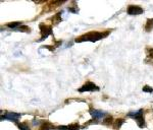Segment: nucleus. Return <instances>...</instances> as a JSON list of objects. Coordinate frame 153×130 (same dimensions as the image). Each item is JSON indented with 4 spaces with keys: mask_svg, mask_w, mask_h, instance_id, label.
I'll list each match as a JSON object with an SVG mask.
<instances>
[{
    "mask_svg": "<svg viewBox=\"0 0 153 130\" xmlns=\"http://www.w3.org/2000/svg\"><path fill=\"white\" fill-rule=\"evenodd\" d=\"M57 129L58 130H79L80 129V125H79V123H74V124L68 125V126H58Z\"/></svg>",
    "mask_w": 153,
    "mask_h": 130,
    "instance_id": "obj_8",
    "label": "nucleus"
},
{
    "mask_svg": "<svg viewBox=\"0 0 153 130\" xmlns=\"http://www.w3.org/2000/svg\"><path fill=\"white\" fill-rule=\"evenodd\" d=\"M18 126L21 130H30L29 125L27 123H18Z\"/></svg>",
    "mask_w": 153,
    "mask_h": 130,
    "instance_id": "obj_15",
    "label": "nucleus"
},
{
    "mask_svg": "<svg viewBox=\"0 0 153 130\" xmlns=\"http://www.w3.org/2000/svg\"><path fill=\"white\" fill-rule=\"evenodd\" d=\"M16 31H19V32H23V33H30V28H28L27 26H25V24H23V26H21L19 28H18L16 29Z\"/></svg>",
    "mask_w": 153,
    "mask_h": 130,
    "instance_id": "obj_13",
    "label": "nucleus"
},
{
    "mask_svg": "<svg viewBox=\"0 0 153 130\" xmlns=\"http://www.w3.org/2000/svg\"><path fill=\"white\" fill-rule=\"evenodd\" d=\"M6 26H8V28H10V29H14V30H16V29H18V26H23V24H22L21 21H16V23L7 24Z\"/></svg>",
    "mask_w": 153,
    "mask_h": 130,
    "instance_id": "obj_10",
    "label": "nucleus"
},
{
    "mask_svg": "<svg viewBox=\"0 0 153 130\" xmlns=\"http://www.w3.org/2000/svg\"><path fill=\"white\" fill-rule=\"evenodd\" d=\"M144 12V9L138 5H130L128 7V13L130 15H139Z\"/></svg>",
    "mask_w": 153,
    "mask_h": 130,
    "instance_id": "obj_5",
    "label": "nucleus"
},
{
    "mask_svg": "<svg viewBox=\"0 0 153 130\" xmlns=\"http://www.w3.org/2000/svg\"><path fill=\"white\" fill-rule=\"evenodd\" d=\"M78 90L80 93H84V92H94V90H99V87H98L94 82H87L86 83H84V84Z\"/></svg>",
    "mask_w": 153,
    "mask_h": 130,
    "instance_id": "obj_3",
    "label": "nucleus"
},
{
    "mask_svg": "<svg viewBox=\"0 0 153 130\" xmlns=\"http://www.w3.org/2000/svg\"><path fill=\"white\" fill-rule=\"evenodd\" d=\"M44 48H47V49H50V51H54V47H51V46H44Z\"/></svg>",
    "mask_w": 153,
    "mask_h": 130,
    "instance_id": "obj_18",
    "label": "nucleus"
},
{
    "mask_svg": "<svg viewBox=\"0 0 153 130\" xmlns=\"http://www.w3.org/2000/svg\"><path fill=\"white\" fill-rule=\"evenodd\" d=\"M128 116L131 117V118L136 119L138 126H139L140 128H144V127L146 126V124H145L144 117H143V110L142 109L138 110L137 112H130L129 114H128Z\"/></svg>",
    "mask_w": 153,
    "mask_h": 130,
    "instance_id": "obj_2",
    "label": "nucleus"
},
{
    "mask_svg": "<svg viewBox=\"0 0 153 130\" xmlns=\"http://www.w3.org/2000/svg\"><path fill=\"white\" fill-rule=\"evenodd\" d=\"M107 36V33H99V32H92V33H88L85 35L79 37L76 39V43H82V42H96L99 41L102 38Z\"/></svg>",
    "mask_w": 153,
    "mask_h": 130,
    "instance_id": "obj_1",
    "label": "nucleus"
},
{
    "mask_svg": "<svg viewBox=\"0 0 153 130\" xmlns=\"http://www.w3.org/2000/svg\"><path fill=\"white\" fill-rule=\"evenodd\" d=\"M153 30V18H148L146 21V24H145V31L147 33L151 32Z\"/></svg>",
    "mask_w": 153,
    "mask_h": 130,
    "instance_id": "obj_9",
    "label": "nucleus"
},
{
    "mask_svg": "<svg viewBox=\"0 0 153 130\" xmlns=\"http://www.w3.org/2000/svg\"><path fill=\"white\" fill-rule=\"evenodd\" d=\"M22 115L19 114V113H13V112H9V113H6L2 119H7V120H10V121H13V122H18L19 119L21 118Z\"/></svg>",
    "mask_w": 153,
    "mask_h": 130,
    "instance_id": "obj_6",
    "label": "nucleus"
},
{
    "mask_svg": "<svg viewBox=\"0 0 153 130\" xmlns=\"http://www.w3.org/2000/svg\"><path fill=\"white\" fill-rule=\"evenodd\" d=\"M54 127L51 125L49 122H45V123H43V125L41 126L40 130H50V129H53Z\"/></svg>",
    "mask_w": 153,
    "mask_h": 130,
    "instance_id": "obj_11",
    "label": "nucleus"
},
{
    "mask_svg": "<svg viewBox=\"0 0 153 130\" xmlns=\"http://www.w3.org/2000/svg\"><path fill=\"white\" fill-rule=\"evenodd\" d=\"M90 115L92 116L93 119L99 120V119H102L103 117H105V112L101 111V110L90 109Z\"/></svg>",
    "mask_w": 153,
    "mask_h": 130,
    "instance_id": "obj_7",
    "label": "nucleus"
},
{
    "mask_svg": "<svg viewBox=\"0 0 153 130\" xmlns=\"http://www.w3.org/2000/svg\"><path fill=\"white\" fill-rule=\"evenodd\" d=\"M142 90H143V92H145V93H152L153 89H152V87H150L149 85H145V87H143Z\"/></svg>",
    "mask_w": 153,
    "mask_h": 130,
    "instance_id": "obj_16",
    "label": "nucleus"
},
{
    "mask_svg": "<svg viewBox=\"0 0 153 130\" xmlns=\"http://www.w3.org/2000/svg\"><path fill=\"white\" fill-rule=\"evenodd\" d=\"M125 123V120L124 119H117V120H115V122H114V128L115 129H120V126H122L123 124Z\"/></svg>",
    "mask_w": 153,
    "mask_h": 130,
    "instance_id": "obj_12",
    "label": "nucleus"
},
{
    "mask_svg": "<svg viewBox=\"0 0 153 130\" xmlns=\"http://www.w3.org/2000/svg\"><path fill=\"white\" fill-rule=\"evenodd\" d=\"M148 53H149V57L153 58V48H148Z\"/></svg>",
    "mask_w": 153,
    "mask_h": 130,
    "instance_id": "obj_17",
    "label": "nucleus"
},
{
    "mask_svg": "<svg viewBox=\"0 0 153 130\" xmlns=\"http://www.w3.org/2000/svg\"><path fill=\"white\" fill-rule=\"evenodd\" d=\"M103 123H104L105 125H110L113 123V118L111 116H107L106 118H104V120H103Z\"/></svg>",
    "mask_w": 153,
    "mask_h": 130,
    "instance_id": "obj_14",
    "label": "nucleus"
},
{
    "mask_svg": "<svg viewBox=\"0 0 153 130\" xmlns=\"http://www.w3.org/2000/svg\"><path fill=\"white\" fill-rule=\"evenodd\" d=\"M40 30H41V39L39 41H43V40H45L46 38L49 36V35H51L52 34V29H51V26H46V24H40Z\"/></svg>",
    "mask_w": 153,
    "mask_h": 130,
    "instance_id": "obj_4",
    "label": "nucleus"
}]
</instances>
